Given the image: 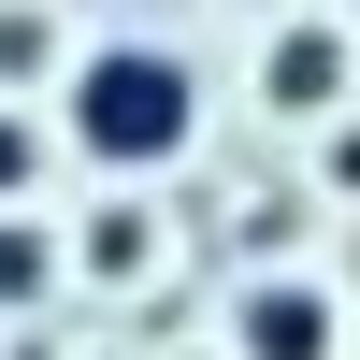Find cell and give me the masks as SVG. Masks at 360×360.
<instances>
[{
    "mask_svg": "<svg viewBox=\"0 0 360 360\" xmlns=\"http://www.w3.org/2000/svg\"><path fill=\"white\" fill-rule=\"evenodd\" d=\"M72 144L101 173H159L173 144H188V58H159V44H101L72 72Z\"/></svg>",
    "mask_w": 360,
    "mask_h": 360,
    "instance_id": "1",
    "label": "cell"
},
{
    "mask_svg": "<svg viewBox=\"0 0 360 360\" xmlns=\"http://www.w3.org/2000/svg\"><path fill=\"white\" fill-rule=\"evenodd\" d=\"M332 346H346V317H332L317 274H259L231 303V360H332Z\"/></svg>",
    "mask_w": 360,
    "mask_h": 360,
    "instance_id": "2",
    "label": "cell"
},
{
    "mask_svg": "<svg viewBox=\"0 0 360 360\" xmlns=\"http://www.w3.org/2000/svg\"><path fill=\"white\" fill-rule=\"evenodd\" d=\"M346 72H360V44L332 15H303V29L259 44V101H274V115H346Z\"/></svg>",
    "mask_w": 360,
    "mask_h": 360,
    "instance_id": "3",
    "label": "cell"
},
{
    "mask_svg": "<svg viewBox=\"0 0 360 360\" xmlns=\"http://www.w3.org/2000/svg\"><path fill=\"white\" fill-rule=\"evenodd\" d=\"M72 259H86V274H101V288H130L144 259H159V231H144L130 202H101V217H86V245H72Z\"/></svg>",
    "mask_w": 360,
    "mask_h": 360,
    "instance_id": "4",
    "label": "cell"
},
{
    "mask_svg": "<svg viewBox=\"0 0 360 360\" xmlns=\"http://www.w3.org/2000/svg\"><path fill=\"white\" fill-rule=\"evenodd\" d=\"M44 274H58V245H44L29 217H0V317H29V303H44Z\"/></svg>",
    "mask_w": 360,
    "mask_h": 360,
    "instance_id": "5",
    "label": "cell"
},
{
    "mask_svg": "<svg viewBox=\"0 0 360 360\" xmlns=\"http://www.w3.org/2000/svg\"><path fill=\"white\" fill-rule=\"evenodd\" d=\"M29 173H44V130H29V115H0V202H15Z\"/></svg>",
    "mask_w": 360,
    "mask_h": 360,
    "instance_id": "6",
    "label": "cell"
},
{
    "mask_svg": "<svg viewBox=\"0 0 360 360\" xmlns=\"http://www.w3.org/2000/svg\"><path fill=\"white\" fill-rule=\"evenodd\" d=\"M317 159H332V188H360V115H332V144H317Z\"/></svg>",
    "mask_w": 360,
    "mask_h": 360,
    "instance_id": "7",
    "label": "cell"
}]
</instances>
